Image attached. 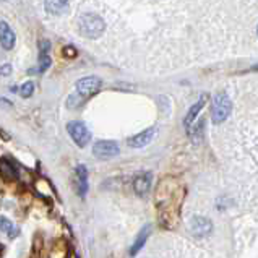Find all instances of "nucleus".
I'll use <instances>...</instances> for the list:
<instances>
[{
  "label": "nucleus",
  "instance_id": "nucleus-8",
  "mask_svg": "<svg viewBox=\"0 0 258 258\" xmlns=\"http://www.w3.org/2000/svg\"><path fill=\"white\" fill-rule=\"evenodd\" d=\"M156 133V128L151 127V128H146L145 132L135 135V137H132L130 140H128V146H132V148H142V146L148 145L151 140H153Z\"/></svg>",
  "mask_w": 258,
  "mask_h": 258
},
{
  "label": "nucleus",
  "instance_id": "nucleus-23",
  "mask_svg": "<svg viewBox=\"0 0 258 258\" xmlns=\"http://www.w3.org/2000/svg\"><path fill=\"white\" fill-rule=\"evenodd\" d=\"M2 252H3V245H0V254H2Z\"/></svg>",
  "mask_w": 258,
  "mask_h": 258
},
{
  "label": "nucleus",
  "instance_id": "nucleus-19",
  "mask_svg": "<svg viewBox=\"0 0 258 258\" xmlns=\"http://www.w3.org/2000/svg\"><path fill=\"white\" fill-rule=\"evenodd\" d=\"M83 101H85V98H81L80 95H77V93H75V95H72V96L68 98L67 105H68L70 109H75V107H78V105L83 104Z\"/></svg>",
  "mask_w": 258,
  "mask_h": 258
},
{
  "label": "nucleus",
  "instance_id": "nucleus-1",
  "mask_svg": "<svg viewBox=\"0 0 258 258\" xmlns=\"http://www.w3.org/2000/svg\"><path fill=\"white\" fill-rule=\"evenodd\" d=\"M184 189L174 179H164L156 190L157 219L164 229H174L179 224Z\"/></svg>",
  "mask_w": 258,
  "mask_h": 258
},
{
  "label": "nucleus",
  "instance_id": "nucleus-20",
  "mask_svg": "<svg viewBox=\"0 0 258 258\" xmlns=\"http://www.w3.org/2000/svg\"><path fill=\"white\" fill-rule=\"evenodd\" d=\"M63 55L73 58V57H77V51H75V48H72V46H68V48L63 49Z\"/></svg>",
  "mask_w": 258,
  "mask_h": 258
},
{
  "label": "nucleus",
  "instance_id": "nucleus-17",
  "mask_svg": "<svg viewBox=\"0 0 258 258\" xmlns=\"http://www.w3.org/2000/svg\"><path fill=\"white\" fill-rule=\"evenodd\" d=\"M18 93H20L21 98L28 99L29 96H33V93H34V83L33 81H26L21 88H18Z\"/></svg>",
  "mask_w": 258,
  "mask_h": 258
},
{
  "label": "nucleus",
  "instance_id": "nucleus-15",
  "mask_svg": "<svg viewBox=\"0 0 258 258\" xmlns=\"http://www.w3.org/2000/svg\"><path fill=\"white\" fill-rule=\"evenodd\" d=\"M44 5H46V10L54 15H60L68 8V2H57V0L55 2H46Z\"/></svg>",
  "mask_w": 258,
  "mask_h": 258
},
{
  "label": "nucleus",
  "instance_id": "nucleus-21",
  "mask_svg": "<svg viewBox=\"0 0 258 258\" xmlns=\"http://www.w3.org/2000/svg\"><path fill=\"white\" fill-rule=\"evenodd\" d=\"M10 72H11L10 63H7V65H3V67H0V75H5V77H7V75H10Z\"/></svg>",
  "mask_w": 258,
  "mask_h": 258
},
{
  "label": "nucleus",
  "instance_id": "nucleus-22",
  "mask_svg": "<svg viewBox=\"0 0 258 258\" xmlns=\"http://www.w3.org/2000/svg\"><path fill=\"white\" fill-rule=\"evenodd\" d=\"M10 91H11V93H18V88H16V86H13V88H11Z\"/></svg>",
  "mask_w": 258,
  "mask_h": 258
},
{
  "label": "nucleus",
  "instance_id": "nucleus-10",
  "mask_svg": "<svg viewBox=\"0 0 258 258\" xmlns=\"http://www.w3.org/2000/svg\"><path fill=\"white\" fill-rule=\"evenodd\" d=\"M75 185H77V192L81 197H85V193L88 192V171L86 166H77V171H75Z\"/></svg>",
  "mask_w": 258,
  "mask_h": 258
},
{
  "label": "nucleus",
  "instance_id": "nucleus-16",
  "mask_svg": "<svg viewBox=\"0 0 258 258\" xmlns=\"http://www.w3.org/2000/svg\"><path fill=\"white\" fill-rule=\"evenodd\" d=\"M49 65H51V58H49V55H48V54H41V55H39V67H38L36 70H31V73H34V72L43 73V72H46V70L49 68Z\"/></svg>",
  "mask_w": 258,
  "mask_h": 258
},
{
  "label": "nucleus",
  "instance_id": "nucleus-13",
  "mask_svg": "<svg viewBox=\"0 0 258 258\" xmlns=\"http://www.w3.org/2000/svg\"><path fill=\"white\" fill-rule=\"evenodd\" d=\"M150 231H151V226H150V224H148V226H145L143 229L140 231L138 237L135 239V242L132 244L130 255H137L138 252L143 249V245H145V242H146V239H148V236H150Z\"/></svg>",
  "mask_w": 258,
  "mask_h": 258
},
{
  "label": "nucleus",
  "instance_id": "nucleus-3",
  "mask_svg": "<svg viewBox=\"0 0 258 258\" xmlns=\"http://www.w3.org/2000/svg\"><path fill=\"white\" fill-rule=\"evenodd\" d=\"M231 107L232 103L227 98L226 93L216 95L213 101V109H211V120H213V124H222L227 119V115L231 114Z\"/></svg>",
  "mask_w": 258,
  "mask_h": 258
},
{
  "label": "nucleus",
  "instance_id": "nucleus-2",
  "mask_svg": "<svg viewBox=\"0 0 258 258\" xmlns=\"http://www.w3.org/2000/svg\"><path fill=\"white\" fill-rule=\"evenodd\" d=\"M78 28L80 34L85 38H99L104 33L105 23L101 16H98L95 13H85L80 16L78 20Z\"/></svg>",
  "mask_w": 258,
  "mask_h": 258
},
{
  "label": "nucleus",
  "instance_id": "nucleus-9",
  "mask_svg": "<svg viewBox=\"0 0 258 258\" xmlns=\"http://www.w3.org/2000/svg\"><path fill=\"white\" fill-rule=\"evenodd\" d=\"M0 177L7 182L18 179V171H16L15 164L10 159H7V157H2V159H0Z\"/></svg>",
  "mask_w": 258,
  "mask_h": 258
},
{
  "label": "nucleus",
  "instance_id": "nucleus-11",
  "mask_svg": "<svg viewBox=\"0 0 258 258\" xmlns=\"http://www.w3.org/2000/svg\"><path fill=\"white\" fill-rule=\"evenodd\" d=\"M206 101H208V95H202V98L198 99V103L197 104H193L190 110L187 112V117H185V120H184V125L185 127H190L192 125V122L197 119V115L202 112V109L206 105Z\"/></svg>",
  "mask_w": 258,
  "mask_h": 258
},
{
  "label": "nucleus",
  "instance_id": "nucleus-12",
  "mask_svg": "<svg viewBox=\"0 0 258 258\" xmlns=\"http://www.w3.org/2000/svg\"><path fill=\"white\" fill-rule=\"evenodd\" d=\"M151 174L150 172H145V174H140L135 177L133 180V190L138 193V195H145L146 192L150 190L151 187Z\"/></svg>",
  "mask_w": 258,
  "mask_h": 258
},
{
  "label": "nucleus",
  "instance_id": "nucleus-18",
  "mask_svg": "<svg viewBox=\"0 0 258 258\" xmlns=\"http://www.w3.org/2000/svg\"><path fill=\"white\" fill-rule=\"evenodd\" d=\"M0 231H2V232H8L10 237L15 236V234H13V226H11V222H10L7 218H3V216H0Z\"/></svg>",
  "mask_w": 258,
  "mask_h": 258
},
{
  "label": "nucleus",
  "instance_id": "nucleus-7",
  "mask_svg": "<svg viewBox=\"0 0 258 258\" xmlns=\"http://www.w3.org/2000/svg\"><path fill=\"white\" fill-rule=\"evenodd\" d=\"M0 44L5 51H11L15 46V33L7 21H0Z\"/></svg>",
  "mask_w": 258,
  "mask_h": 258
},
{
  "label": "nucleus",
  "instance_id": "nucleus-5",
  "mask_svg": "<svg viewBox=\"0 0 258 258\" xmlns=\"http://www.w3.org/2000/svg\"><path fill=\"white\" fill-rule=\"evenodd\" d=\"M101 85H103V81L98 77H86V78H81L80 81H77V86L75 88H77V95L86 99L88 96L98 93Z\"/></svg>",
  "mask_w": 258,
  "mask_h": 258
},
{
  "label": "nucleus",
  "instance_id": "nucleus-4",
  "mask_svg": "<svg viewBox=\"0 0 258 258\" xmlns=\"http://www.w3.org/2000/svg\"><path fill=\"white\" fill-rule=\"evenodd\" d=\"M67 130L70 133V137L73 138V142L77 143L80 148H85V146L90 143L91 133H90V130H88V127L83 124V122H78V120L68 122Z\"/></svg>",
  "mask_w": 258,
  "mask_h": 258
},
{
  "label": "nucleus",
  "instance_id": "nucleus-14",
  "mask_svg": "<svg viewBox=\"0 0 258 258\" xmlns=\"http://www.w3.org/2000/svg\"><path fill=\"white\" fill-rule=\"evenodd\" d=\"M192 231L198 236H206L211 231V222L205 218H195L192 221Z\"/></svg>",
  "mask_w": 258,
  "mask_h": 258
},
{
  "label": "nucleus",
  "instance_id": "nucleus-6",
  "mask_svg": "<svg viewBox=\"0 0 258 258\" xmlns=\"http://www.w3.org/2000/svg\"><path fill=\"white\" fill-rule=\"evenodd\" d=\"M93 153L99 159H110V157H115L119 155V145L115 142H96L93 146Z\"/></svg>",
  "mask_w": 258,
  "mask_h": 258
}]
</instances>
